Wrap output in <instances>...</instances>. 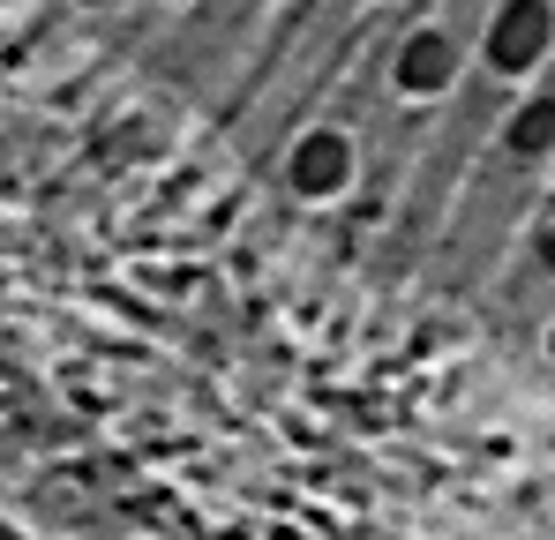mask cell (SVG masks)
Segmentation results:
<instances>
[{
    "instance_id": "obj_1",
    "label": "cell",
    "mask_w": 555,
    "mask_h": 540,
    "mask_svg": "<svg viewBox=\"0 0 555 540\" xmlns=\"http://www.w3.org/2000/svg\"><path fill=\"white\" fill-rule=\"evenodd\" d=\"M548 30H555L548 0H511V8L495 15V38H488L495 68H533V61H541V46H548Z\"/></svg>"
},
{
    "instance_id": "obj_3",
    "label": "cell",
    "mask_w": 555,
    "mask_h": 540,
    "mask_svg": "<svg viewBox=\"0 0 555 540\" xmlns=\"http://www.w3.org/2000/svg\"><path fill=\"white\" fill-rule=\"evenodd\" d=\"M451 68H459V53H451V46H443L436 30H428V38H421V46H413V53L398 61V76H405V83H413V90H421V83H443Z\"/></svg>"
},
{
    "instance_id": "obj_2",
    "label": "cell",
    "mask_w": 555,
    "mask_h": 540,
    "mask_svg": "<svg viewBox=\"0 0 555 540\" xmlns=\"http://www.w3.org/2000/svg\"><path fill=\"white\" fill-rule=\"evenodd\" d=\"M548 143H555V98H533V105L511 120V151H518V158H541Z\"/></svg>"
}]
</instances>
